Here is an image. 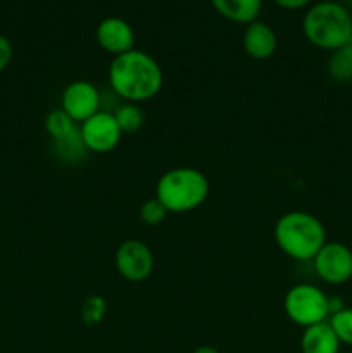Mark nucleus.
<instances>
[{"mask_svg":"<svg viewBox=\"0 0 352 353\" xmlns=\"http://www.w3.org/2000/svg\"><path fill=\"white\" fill-rule=\"evenodd\" d=\"M106 310L107 303L104 296L90 295L83 300L81 307H79V316H81V321L86 326L93 327L102 323L104 317H106Z\"/></svg>","mask_w":352,"mask_h":353,"instance_id":"18","label":"nucleus"},{"mask_svg":"<svg viewBox=\"0 0 352 353\" xmlns=\"http://www.w3.org/2000/svg\"><path fill=\"white\" fill-rule=\"evenodd\" d=\"M97 41L106 52L114 57L135 48V31L128 21L121 17H106L99 23L95 31Z\"/></svg>","mask_w":352,"mask_h":353,"instance_id":"10","label":"nucleus"},{"mask_svg":"<svg viewBox=\"0 0 352 353\" xmlns=\"http://www.w3.org/2000/svg\"><path fill=\"white\" fill-rule=\"evenodd\" d=\"M54 147L59 157H61L64 162H71V164H75V162L78 161H83L85 154L88 152L86 150L85 143H83L81 134H79V126L78 130H76L72 134H69V137L54 141Z\"/></svg>","mask_w":352,"mask_h":353,"instance_id":"17","label":"nucleus"},{"mask_svg":"<svg viewBox=\"0 0 352 353\" xmlns=\"http://www.w3.org/2000/svg\"><path fill=\"white\" fill-rule=\"evenodd\" d=\"M162 83V68L147 52L133 48L110 61L109 85L126 102L140 103L154 99L161 92Z\"/></svg>","mask_w":352,"mask_h":353,"instance_id":"1","label":"nucleus"},{"mask_svg":"<svg viewBox=\"0 0 352 353\" xmlns=\"http://www.w3.org/2000/svg\"><path fill=\"white\" fill-rule=\"evenodd\" d=\"M168 214L169 212L164 209V205L154 196V199L145 200L144 202V205L140 209V219L147 226H157V224H161L166 219Z\"/></svg>","mask_w":352,"mask_h":353,"instance_id":"20","label":"nucleus"},{"mask_svg":"<svg viewBox=\"0 0 352 353\" xmlns=\"http://www.w3.org/2000/svg\"><path fill=\"white\" fill-rule=\"evenodd\" d=\"M285 312L297 326L309 327L330 317V296L311 283L292 286L285 295Z\"/></svg>","mask_w":352,"mask_h":353,"instance_id":"5","label":"nucleus"},{"mask_svg":"<svg viewBox=\"0 0 352 353\" xmlns=\"http://www.w3.org/2000/svg\"><path fill=\"white\" fill-rule=\"evenodd\" d=\"M211 3L224 19L245 26L257 21L262 10V0H211Z\"/></svg>","mask_w":352,"mask_h":353,"instance_id":"13","label":"nucleus"},{"mask_svg":"<svg viewBox=\"0 0 352 353\" xmlns=\"http://www.w3.org/2000/svg\"><path fill=\"white\" fill-rule=\"evenodd\" d=\"M114 117L123 133H137L145 123V114L138 103L126 102L114 110Z\"/></svg>","mask_w":352,"mask_h":353,"instance_id":"15","label":"nucleus"},{"mask_svg":"<svg viewBox=\"0 0 352 353\" xmlns=\"http://www.w3.org/2000/svg\"><path fill=\"white\" fill-rule=\"evenodd\" d=\"M275 241L286 257L293 261H313L326 243V230L313 214L292 210L276 221Z\"/></svg>","mask_w":352,"mask_h":353,"instance_id":"2","label":"nucleus"},{"mask_svg":"<svg viewBox=\"0 0 352 353\" xmlns=\"http://www.w3.org/2000/svg\"><path fill=\"white\" fill-rule=\"evenodd\" d=\"M328 324L342 345H351L352 347V307H344L338 312L331 314Z\"/></svg>","mask_w":352,"mask_h":353,"instance_id":"19","label":"nucleus"},{"mask_svg":"<svg viewBox=\"0 0 352 353\" xmlns=\"http://www.w3.org/2000/svg\"><path fill=\"white\" fill-rule=\"evenodd\" d=\"M193 353H221V352L217 350V348L209 347V345H202V347L195 348V352H193Z\"/></svg>","mask_w":352,"mask_h":353,"instance_id":"23","label":"nucleus"},{"mask_svg":"<svg viewBox=\"0 0 352 353\" xmlns=\"http://www.w3.org/2000/svg\"><path fill=\"white\" fill-rule=\"evenodd\" d=\"M349 247H351V250H352V238H351V245H349Z\"/></svg>","mask_w":352,"mask_h":353,"instance_id":"24","label":"nucleus"},{"mask_svg":"<svg viewBox=\"0 0 352 353\" xmlns=\"http://www.w3.org/2000/svg\"><path fill=\"white\" fill-rule=\"evenodd\" d=\"M12 61V43L7 37L0 34V72Z\"/></svg>","mask_w":352,"mask_h":353,"instance_id":"21","label":"nucleus"},{"mask_svg":"<svg viewBox=\"0 0 352 353\" xmlns=\"http://www.w3.org/2000/svg\"><path fill=\"white\" fill-rule=\"evenodd\" d=\"M302 31L311 45L333 52L351 40L352 12L340 2H317L304 14Z\"/></svg>","mask_w":352,"mask_h":353,"instance_id":"3","label":"nucleus"},{"mask_svg":"<svg viewBox=\"0 0 352 353\" xmlns=\"http://www.w3.org/2000/svg\"><path fill=\"white\" fill-rule=\"evenodd\" d=\"M79 134L86 150L93 154H107L119 145L121 134L113 112L99 110L95 116L79 124Z\"/></svg>","mask_w":352,"mask_h":353,"instance_id":"8","label":"nucleus"},{"mask_svg":"<svg viewBox=\"0 0 352 353\" xmlns=\"http://www.w3.org/2000/svg\"><path fill=\"white\" fill-rule=\"evenodd\" d=\"M211 192L209 179L193 168H175L166 171L155 185V199L168 212L185 214L204 205Z\"/></svg>","mask_w":352,"mask_h":353,"instance_id":"4","label":"nucleus"},{"mask_svg":"<svg viewBox=\"0 0 352 353\" xmlns=\"http://www.w3.org/2000/svg\"><path fill=\"white\" fill-rule=\"evenodd\" d=\"M328 74L337 83L352 81V37L347 43L331 52L328 59Z\"/></svg>","mask_w":352,"mask_h":353,"instance_id":"14","label":"nucleus"},{"mask_svg":"<svg viewBox=\"0 0 352 353\" xmlns=\"http://www.w3.org/2000/svg\"><path fill=\"white\" fill-rule=\"evenodd\" d=\"M342 343L333 333L328 321L314 326L304 327L300 336V350L302 353H338Z\"/></svg>","mask_w":352,"mask_h":353,"instance_id":"12","label":"nucleus"},{"mask_svg":"<svg viewBox=\"0 0 352 353\" xmlns=\"http://www.w3.org/2000/svg\"><path fill=\"white\" fill-rule=\"evenodd\" d=\"M276 47H278V38L269 24L259 19L247 24L244 31V48L248 57L255 61H266L273 57Z\"/></svg>","mask_w":352,"mask_h":353,"instance_id":"11","label":"nucleus"},{"mask_svg":"<svg viewBox=\"0 0 352 353\" xmlns=\"http://www.w3.org/2000/svg\"><path fill=\"white\" fill-rule=\"evenodd\" d=\"M78 126L79 124H76L62 109L50 110L47 117H45V130H47L48 137L54 141L62 140V138L72 134L78 130Z\"/></svg>","mask_w":352,"mask_h":353,"instance_id":"16","label":"nucleus"},{"mask_svg":"<svg viewBox=\"0 0 352 353\" xmlns=\"http://www.w3.org/2000/svg\"><path fill=\"white\" fill-rule=\"evenodd\" d=\"M102 107V95L93 83L86 79H76L69 83L61 97V109L75 121L76 124L85 123L95 116Z\"/></svg>","mask_w":352,"mask_h":353,"instance_id":"9","label":"nucleus"},{"mask_svg":"<svg viewBox=\"0 0 352 353\" xmlns=\"http://www.w3.org/2000/svg\"><path fill=\"white\" fill-rule=\"evenodd\" d=\"M278 7L286 10H300L311 3V0H273Z\"/></svg>","mask_w":352,"mask_h":353,"instance_id":"22","label":"nucleus"},{"mask_svg":"<svg viewBox=\"0 0 352 353\" xmlns=\"http://www.w3.org/2000/svg\"><path fill=\"white\" fill-rule=\"evenodd\" d=\"M114 264L121 278L141 283L154 271V254L141 240H126L117 247Z\"/></svg>","mask_w":352,"mask_h":353,"instance_id":"7","label":"nucleus"},{"mask_svg":"<svg viewBox=\"0 0 352 353\" xmlns=\"http://www.w3.org/2000/svg\"><path fill=\"white\" fill-rule=\"evenodd\" d=\"M313 264L317 278L328 285H344L352 279V250L342 241H326Z\"/></svg>","mask_w":352,"mask_h":353,"instance_id":"6","label":"nucleus"}]
</instances>
